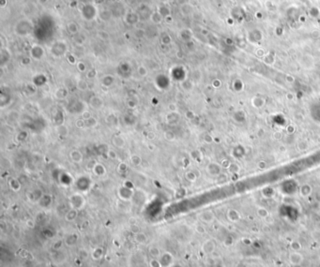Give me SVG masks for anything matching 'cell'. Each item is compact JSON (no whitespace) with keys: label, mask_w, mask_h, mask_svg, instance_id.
<instances>
[{"label":"cell","mask_w":320,"mask_h":267,"mask_svg":"<svg viewBox=\"0 0 320 267\" xmlns=\"http://www.w3.org/2000/svg\"><path fill=\"white\" fill-rule=\"evenodd\" d=\"M85 198L79 194V193H74L70 197V207L76 210H80L85 206Z\"/></svg>","instance_id":"6da1fadb"},{"label":"cell","mask_w":320,"mask_h":267,"mask_svg":"<svg viewBox=\"0 0 320 267\" xmlns=\"http://www.w3.org/2000/svg\"><path fill=\"white\" fill-rule=\"evenodd\" d=\"M162 267H170L175 263L174 255L169 251H164L162 253L161 257L159 258Z\"/></svg>","instance_id":"7a4b0ae2"},{"label":"cell","mask_w":320,"mask_h":267,"mask_svg":"<svg viewBox=\"0 0 320 267\" xmlns=\"http://www.w3.org/2000/svg\"><path fill=\"white\" fill-rule=\"evenodd\" d=\"M304 261V257L302 253H300L299 251H292L289 253L288 255V262L290 263V264H292L293 266H299L301 265Z\"/></svg>","instance_id":"3957f363"},{"label":"cell","mask_w":320,"mask_h":267,"mask_svg":"<svg viewBox=\"0 0 320 267\" xmlns=\"http://www.w3.org/2000/svg\"><path fill=\"white\" fill-rule=\"evenodd\" d=\"M118 195L120 197V199L124 200V201H128V200H131L132 197L133 196V192H132V189H129L125 186H123L122 188L119 189L118 190Z\"/></svg>","instance_id":"277c9868"},{"label":"cell","mask_w":320,"mask_h":267,"mask_svg":"<svg viewBox=\"0 0 320 267\" xmlns=\"http://www.w3.org/2000/svg\"><path fill=\"white\" fill-rule=\"evenodd\" d=\"M215 249H216V245H215L214 241H212V240H210V239L205 241V242L203 243V245H202V250H203V252L206 253V254H211V253H213L214 250H215Z\"/></svg>","instance_id":"5b68a950"},{"label":"cell","mask_w":320,"mask_h":267,"mask_svg":"<svg viewBox=\"0 0 320 267\" xmlns=\"http://www.w3.org/2000/svg\"><path fill=\"white\" fill-rule=\"evenodd\" d=\"M198 217H199V219L204 223H211L215 219L214 213L212 211H209V210L202 212Z\"/></svg>","instance_id":"8992f818"},{"label":"cell","mask_w":320,"mask_h":267,"mask_svg":"<svg viewBox=\"0 0 320 267\" xmlns=\"http://www.w3.org/2000/svg\"><path fill=\"white\" fill-rule=\"evenodd\" d=\"M78 242V235L75 234H68L65 239H64V243L67 247L69 248H72L74 247Z\"/></svg>","instance_id":"52a82bcc"},{"label":"cell","mask_w":320,"mask_h":267,"mask_svg":"<svg viewBox=\"0 0 320 267\" xmlns=\"http://www.w3.org/2000/svg\"><path fill=\"white\" fill-rule=\"evenodd\" d=\"M103 253H104V252H103V249L98 247V248H95V249L91 251L90 257H91V259L94 260V261H99V260H101V259L103 257Z\"/></svg>","instance_id":"ba28073f"},{"label":"cell","mask_w":320,"mask_h":267,"mask_svg":"<svg viewBox=\"0 0 320 267\" xmlns=\"http://www.w3.org/2000/svg\"><path fill=\"white\" fill-rule=\"evenodd\" d=\"M134 240L138 244H146L147 242V236L146 235V234L142 232H138L134 234Z\"/></svg>","instance_id":"9c48e42d"},{"label":"cell","mask_w":320,"mask_h":267,"mask_svg":"<svg viewBox=\"0 0 320 267\" xmlns=\"http://www.w3.org/2000/svg\"><path fill=\"white\" fill-rule=\"evenodd\" d=\"M148 254L150 256V258H156V259H159L162 255V252L160 250V249L158 247H150L148 249Z\"/></svg>","instance_id":"30bf717a"},{"label":"cell","mask_w":320,"mask_h":267,"mask_svg":"<svg viewBox=\"0 0 320 267\" xmlns=\"http://www.w3.org/2000/svg\"><path fill=\"white\" fill-rule=\"evenodd\" d=\"M77 215H78V210L73 209V208H70V209L67 212V214H66V216H65V219H66L67 221H73V220L77 218Z\"/></svg>","instance_id":"8fae6325"},{"label":"cell","mask_w":320,"mask_h":267,"mask_svg":"<svg viewBox=\"0 0 320 267\" xmlns=\"http://www.w3.org/2000/svg\"><path fill=\"white\" fill-rule=\"evenodd\" d=\"M70 158L73 160V162H75V163H80L83 160V156L80 153V151H78V150H73L70 153Z\"/></svg>","instance_id":"7c38bea8"},{"label":"cell","mask_w":320,"mask_h":267,"mask_svg":"<svg viewBox=\"0 0 320 267\" xmlns=\"http://www.w3.org/2000/svg\"><path fill=\"white\" fill-rule=\"evenodd\" d=\"M112 142H113V144H114L116 147H118V148H123V147L125 146V141H124V139H123L122 137H120V136H115V137H113Z\"/></svg>","instance_id":"4fadbf2b"},{"label":"cell","mask_w":320,"mask_h":267,"mask_svg":"<svg viewBox=\"0 0 320 267\" xmlns=\"http://www.w3.org/2000/svg\"><path fill=\"white\" fill-rule=\"evenodd\" d=\"M8 185H9V188L13 190V191H19L21 189V184L20 182L17 180V179H10L8 181Z\"/></svg>","instance_id":"5bb4252c"},{"label":"cell","mask_w":320,"mask_h":267,"mask_svg":"<svg viewBox=\"0 0 320 267\" xmlns=\"http://www.w3.org/2000/svg\"><path fill=\"white\" fill-rule=\"evenodd\" d=\"M131 161H132V163L133 166H139V165L142 163L141 158H140L139 156H137V155H133V156L132 157V159H131Z\"/></svg>","instance_id":"9a60e30c"},{"label":"cell","mask_w":320,"mask_h":267,"mask_svg":"<svg viewBox=\"0 0 320 267\" xmlns=\"http://www.w3.org/2000/svg\"><path fill=\"white\" fill-rule=\"evenodd\" d=\"M94 173L97 174V175H102V174H105V170H104V168L101 165V164H99V166H98V164L95 166V168H94Z\"/></svg>","instance_id":"2e32d148"},{"label":"cell","mask_w":320,"mask_h":267,"mask_svg":"<svg viewBox=\"0 0 320 267\" xmlns=\"http://www.w3.org/2000/svg\"><path fill=\"white\" fill-rule=\"evenodd\" d=\"M148 264H149L150 267H162V264L160 263V260L156 259V258H150V260L148 262Z\"/></svg>","instance_id":"e0dca14e"},{"label":"cell","mask_w":320,"mask_h":267,"mask_svg":"<svg viewBox=\"0 0 320 267\" xmlns=\"http://www.w3.org/2000/svg\"><path fill=\"white\" fill-rule=\"evenodd\" d=\"M164 138L167 140V141H173L174 139H175V134H174V132H172V131H165L164 132Z\"/></svg>","instance_id":"ac0fdd59"},{"label":"cell","mask_w":320,"mask_h":267,"mask_svg":"<svg viewBox=\"0 0 320 267\" xmlns=\"http://www.w3.org/2000/svg\"><path fill=\"white\" fill-rule=\"evenodd\" d=\"M186 179L188 181H190V182H194L196 180V176H195V174L194 173L189 172V173L186 174Z\"/></svg>","instance_id":"d6986e66"},{"label":"cell","mask_w":320,"mask_h":267,"mask_svg":"<svg viewBox=\"0 0 320 267\" xmlns=\"http://www.w3.org/2000/svg\"><path fill=\"white\" fill-rule=\"evenodd\" d=\"M90 256V253H88L85 249H81L79 251V257L82 259H87Z\"/></svg>","instance_id":"ffe728a7"},{"label":"cell","mask_w":320,"mask_h":267,"mask_svg":"<svg viewBox=\"0 0 320 267\" xmlns=\"http://www.w3.org/2000/svg\"><path fill=\"white\" fill-rule=\"evenodd\" d=\"M63 242H64V241H57V242H55L54 245L53 246V249H54V250H60V248H61Z\"/></svg>","instance_id":"44dd1931"},{"label":"cell","mask_w":320,"mask_h":267,"mask_svg":"<svg viewBox=\"0 0 320 267\" xmlns=\"http://www.w3.org/2000/svg\"><path fill=\"white\" fill-rule=\"evenodd\" d=\"M26 225H27V227L33 229V228L35 227V221H34L33 219H28V220L26 221Z\"/></svg>","instance_id":"7402d4cb"},{"label":"cell","mask_w":320,"mask_h":267,"mask_svg":"<svg viewBox=\"0 0 320 267\" xmlns=\"http://www.w3.org/2000/svg\"><path fill=\"white\" fill-rule=\"evenodd\" d=\"M196 232H198L199 234H204L205 233V228L201 225L196 226Z\"/></svg>","instance_id":"603a6c76"},{"label":"cell","mask_w":320,"mask_h":267,"mask_svg":"<svg viewBox=\"0 0 320 267\" xmlns=\"http://www.w3.org/2000/svg\"><path fill=\"white\" fill-rule=\"evenodd\" d=\"M109 157L111 159H116V154L114 151H109Z\"/></svg>","instance_id":"cb8c5ba5"},{"label":"cell","mask_w":320,"mask_h":267,"mask_svg":"<svg viewBox=\"0 0 320 267\" xmlns=\"http://www.w3.org/2000/svg\"><path fill=\"white\" fill-rule=\"evenodd\" d=\"M170 267H183V266H182V264H178V263H174Z\"/></svg>","instance_id":"d4e9b609"}]
</instances>
